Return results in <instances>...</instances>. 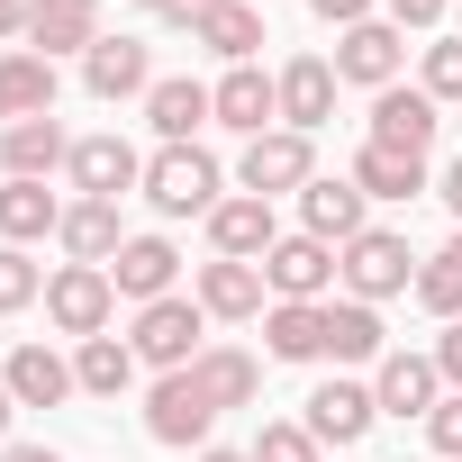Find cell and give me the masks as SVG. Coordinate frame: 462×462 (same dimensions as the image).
Segmentation results:
<instances>
[{"label":"cell","mask_w":462,"mask_h":462,"mask_svg":"<svg viewBox=\"0 0 462 462\" xmlns=\"http://www.w3.org/2000/svg\"><path fill=\"white\" fill-rule=\"evenodd\" d=\"M236 181H245L254 199H282V190H309V181H318V145H309L300 127H273V136H254V145L236 154Z\"/></svg>","instance_id":"cell-5"},{"label":"cell","mask_w":462,"mask_h":462,"mask_svg":"<svg viewBox=\"0 0 462 462\" xmlns=\"http://www.w3.org/2000/svg\"><path fill=\"white\" fill-rule=\"evenodd\" d=\"M0 381H10V399H19V408H64V399L82 390V381H73V363H64L55 345H19Z\"/></svg>","instance_id":"cell-22"},{"label":"cell","mask_w":462,"mask_h":462,"mask_svg":"<svg viewBox=\"0 0 462 462\" xmlns=\"http://www.w3.org/2000/svg\"><path fill=\"white\" fill-rule=\"evenodd\" d=\"M199 336H208V309H199V300H181V291H172V300H154V309H136V327H127L136 363H154V372H190V363L208 354Z\"/></svg>","instance_id":"cell-2"},{"label":"cell","mask_w":462,"mask_h":462,"mask_svg":"<svg viewBox=\"0 0 462 462\" xmlns=\"http://www.w3.org/2000/svg\"><path fill=\"white\" fill-rule=\"evenodd\" d=\"M263 282H273V300H327L336 282H345V263H336V245L327 236H282L273 254H263Z\"/></svg>","instance_id":"cell-7"},{"label":"cell","mask_w":462,"mask_h":462,"mask_svg":"<svg viewBox=\"0 0 462 462\" xmlns=\"http://www.w3.org/2000/svg\"><path fill=\"white\" fill-rule=\"evenodd\" d=\"M354 181H363V199H417V190H435L426 181V154H399V145H372V136L354 154Z\"/></svg>","instance_id":"cell-28"},{"label":"cell","mask_w":462,"mask_h":462,"mask_svg":"<svg viewBox=\"0 0 462 462\" xmlns=\"http://www.w3.org/2000/svg\"><path fill=\"white\" fill-rule=\"evenodd\" d=\"M208 426H217L208 390H199L190 372H163V381H154V399H145V435H154V444H199Z\"/></svg>","instance_id":"cell-11"},{"label":"cell","mask_w":462,"mask_h":462,"mask_svg":"<svg viewBox=\"0 0 462 462\" xmlns=\"http://www.w3.org/2000/svg\"><path fill=\"white\" fill-rule=\"evenodd\" d=\"M399 64H408V37H399L390 19H363V28H345V37H336V82L390 91V82H399Z\"/></svg>","instance_id":"cell-9"},{"label":"cell","mask_w":462,"mask_h":462,"mask_svg":"<svg viewBox=\"0 0 462 462\" xmlns=\"http://www.w3.org/2000/svg\"><path fill=\"white\" fill-rule=\"evenodd\" d=\"M426 136H435V100L426 91H381L372 100V145H399V154H426Z\"/></svg>","instance_id":"cell-27"},{"label":"cell","mask_w":462,"mask_h":462,"mask_svg":"<svg viewBox=\"0 0 462 462\" xmlns=\"http://www.w3.org/2000/svg\"><path fill=\"white\" fill-rule=\"evenodd\" d=\"M453 28H462V0H453Z\"/></svg>","instance_id":"cell-49"},{"label":"cell","mask_w":462,"mask_h":462,"mask_svg":"<svg viewBox=\"0 0 462 462\" xmlns=\"http://www.w3.org/2000/svg\"><path fill=\"white\" fill-rule=\"evenodd\" d=\"M55 163H73V136L55 118H28V127H0V172L10 181H46Z\"/></svg>","instance_id":"cell-24"},{"label":"cell","mask_w":462,"mask_h":462,"mask_svg":"<svg viewBox=\"0 0 462 462\" xmlns=\"http://www.w3.org/2000/svg\"><path fill=\"white\" fill-rule=\"evenodd\" d=\"M82 82H91V100H145L154 91V55L136 37H100L82 55Z\"/></svg>","instance_id":"cell-16"},{"label":"cell","mask_w":462,"mask_h":462,"mask_svg":"<svg viewBox=\"0 0 462 462\" xmlns=\"http://www.w3.org/2000/svg\"><path fill=\"white\" fill-rule=\"evenodd\" d=\"M64 226V199L46 181H0V245H37Z\"/></svg>","instance_id":"cell-26"},{"label":"cell","mask_w":462,"mask_h":462,"mask_svg":"<svg viewBox=\"0 0 462 462\" xmlns=\"http://www.w3.org/2000/svg\"><path fill=\"white\" fill-rule=\"evenodd\" d=\"M190 381L208 390V408H254V390H263V363H254V354H236V345H208V354L190 363Z\"/></svg>","instance_id":"cell-29"},{"label":"cell","mask_w":462,"mask_h":462,"mask_svg":"<svg viewBox=\"0 0 462 462\" xmlns=\"http://www.w3.org/2000/svg\"><path fill=\"white\" fill-rule=\"evenodd\" d=\"M254 462H318V435L309 426H263L254 435Z\"/></svg>","instance_id":"cell-36"},{"label":"cell","mask_w":462,"mask_h":462,"mask_svg":"<svg viewBox=\"0 0 462 462\" xmlns=\"http://www.w3.org/2000/svg\"><path fill=\"white\" fill-rule=\"evenodd\" d=\"M372 399H381V417H435V399H444V372H435V354H381V372H372Z\"/></svg>","instance_id":"cell-13"},{"label":"cell","mask_w":462,"mask_h":462,"mask_svg":"<svg viewBox=\"0 0 462 462\" xmlns=\"http://www.w3.org/2000/svg\"><path fill=\"white\" fill-rule=\"evenodd\" d=\"M435 263H453V273H462V226H453V245H444V254H435Z\"/></svg>","instance_id":"cell-46"},{"label":"cell","mask_w":462,"mask_h":462,"mask_svg":"<svg viewBox=\"0 0 462 462\" xmlns=\"http://www.w3.org/2000/svg\"><path fill=\"white\" fill-rule=\"evenodd\" d=\"M28 46H37L46 64H55V55H91V46H100V0H37Z\"/></svg>","instance_id":"cell-20"},{"label":"cell","mask_w":462,"mask_h":462,"mask_svg":"<svg viewBox=\"0 0 462 462\" xmlns=\"http://www.w3.org/2000/svg\"><path fill=\"white\" fill-rule=\"evenodd\" d=\"M10 417H19V399H10V381H0V444H10Z\"/></svg>","instance_id":"cell-45"},{"label":"cell","mask_w":462,"mask_h":462,"mask_svg":"<svg viewBox=\"0 0 462 462\" xmlns=\"http://www.w3.org/2000/svg\"><path fill=\"white\" fill-rule=\"evenodd\" d=\"M300 226H309V236H327V245L345 254L363 226H372V217H363V181H354V172H345V181H327V172H318V181L300 190Z\"/></svg>","instance_id":"cell-15"},{"label":"cell","mask_w":462,"mask_h":462,"mask_svg":"<svg viewBox=\"0 0 462 462\" xmlns=\"http://www.w3.org/2000/svg\"><path fill=\"white\" fill-rule=\"evenodd\" d=\"M327 354H336V363H381V309L327 300Z\"/></svg>","instance_id":"cell-31"},{"label":"cell","mask_w":462,"mask_h":462,"mask_svg":"<svg viewBox=\"0 0 462 462\" xmlns=\"http://www.w3.org/2000/svg\"><path fill=\"white\" fill-rule=\"evenodd\" d=\"M435 372H444V390H462V318L435 336Z\"/></svg>","instance_id":"cell-39"},{"label":"cell","mask_w":462,"mask_h":462,"mask_svg":"<svg viewBox=\"0 0 462 462\" xmlns=\"http://www.w3.org/2000/svg\"><path fill=\"white\" fill-rule=\"evenodd\" d=\"M28 300H46V273L28 263V245H0V318H19Z\"/></svg>","instance_id":"cell-34"},{"label":"cell","mask_w":462,"mask_h":462,"mask_svg":"<svg viewBox=\"0 0 462 462\" xmlns=\"http://www.w3.org/2000/svg\"><path fill=\"white\" fill-rule=\"evenodd\" d=\"M28 19H37V0H0V37H28Z\"/></svg>","instance_id":"cell-42"},{"label":"cell","mask_w":462,"mask_h":462,"mask_svg":"<svg viewBox=\"0 0 462 462\" xmlns=\"http://www.w3.org/2000/svg\"><path fill=\"white\" fill-rule=\"evenodd\" d=\"M73 381H82L91 399H118V390L136 381V345H127V336H91V345H73Z\"/></svg>","instance_id":"cell-30"},{"label":"cell","mask_w":462,"mask_h":462,"mask_svg":"<svg viewBox=\"0 0 462 462\" xmlns=\"http://www.w3.org/2000/svg\"><path fill=\"white\" fill-rule=\"evenodd\" d=\"M208 100H217V127H236L245 145L282 127V73H263V64H226V82H208Z\"/></svg>","instance_id":"cell-6"},{"label":"cell","mask_w":462,"mask_h":462,"mask_svg":"<svg viewBox=\"0 0 462 462\" xmlns=\"http://www.w3.org/2000/svg\"><path fill=\"white\" fill-rule=\"evenodd\" d=\"M309 10H318V19L345 37V28H363V19H372V0H309Z\"/></svg>","instance_id":"cell-40"},{"label":"cell","mask_w":462,"mask_h":462,"mask_svg":"<svg viewBox=\"0 0 462 462\" xmlns=\"http://www.w3.org/2000/svg\"><path fill=\"white\" fill-rule=\"evenodd\" d=\"M0 462H64L55 444H0Z\"/></svg>","instance_id":"cell-43"},{"label":"cell","mask_w":462,"mask_h":462,"mask_svg":"<svg viewBox=\"0 0 462 462\" xmlns=\"http://www.w3.org/2000/svg\"><path fill=\"white\" fill-rule=\"evenodd\" d=\"M28 118H55V64L37 46H10L0 55V127H28Z\"/></svg>","instance_id":"cell-14"},{"label":"cell","mask_w":462,"mask_h":462,"mask_svg":"<svg viewBox=\"0 0 462 462\" xmlns=\"http://www.w3.org/2000/svg\"><path fill=\"white\" fill-rule=\"evenodd\" d=\"M408 300L453 327V318H462V273H453V263H417V291H408Z\"/></svg>","instance_id":"cell-35"},{"label":"cell","mask_w":462,"mask_h":462,"mask_svg":"<svg viewBox=\"0 0 462 462\" xmlns=\"http://www.w3.org/2000/svg\"><path fill=\"white\" fill-rule=\"evenodd\" d=\"M217 10H226V0H172V10H163V19H172V28H190V37H199V28H208V19H217Z\"/></svg>","instance_id":"cell-41"},{"label":"cell","mask_w":462,"mask_h":462,"mask_svg":"<svg viewBox=\"0 0 462 462\" xmlns=\"http://www.w3.org/2000/svg\"><path fill=\"white\" fill-rule=\"evenodd\" d=\"M318 444H363L372 426H381V399L363 390V381H318L309 390V417H300Z\"/></svg>","instance_id":"cell-12"},{"label":"cell","mask_w":462,"mask_h":462,"mask_svg":"<svg viewBox=\"0 0 462 462\" xmlns=\"http://www.w3.org/2000/svg\"><path fill=\"white\" fill-rule=\"evenodd\" d=\"M199 462H254V453H217V444H208V453H199Z\"/></svg>","instance_id":"cell-47"},{"label":"cell","mask_w":462,"mask_h":462,"mask_svg":"<svg viewBox=\"0 0 462 462\" xmlns=\"http://www.w3.org/2000/svg\"><path fill=\"white\" fill-rule=\"evenodd\" d=\"M46 318H55L73 345L109 336V318H118V282H109V263H64V273H46Z\"/></svg>","instance_id":"cell-4"},{"label":"cell","mask_w":462,"mask_h":462,"mask_svg":"<svg viewBox=\"0 0 462 462\" xmlns=\"http://www.w3.org/2000/svg\"><path fill=\"white\" fill-rule=\"evenodd\" d=\"M327 118H336V64H327V55H300V64H282V127L318 136Z\"/></svg>","instance_id":"cell-18"},{"label":"cell","mask_w":462,"mask_h":462,"mask_svg":"<svg viewBox=\"0 0 462 462\" xmlns=\"http://www.w3.org/2000/svg\"><path fill=\"white\" fill-rule=\"evenodd\" d=\"M263 345H273V363H318L327 354V300H273Z\"/></svg>","instance_id":"cell-23"},{"label":"cell","mask_w":462,"mask_h":462,"mask_svg":"<svg viewBox=\"0 0 462 462\" xmlns=\"http://www.w3.org/2000/svg\"><path fill=\"white\" fill-rule=\"evenodd\" d=\"M145 199H154L163 217H208V208L226 199V172H217V154H199V145H163V154L145 163Z\"/></svg>","instance_id":"cell-1"},{"label":"cell","mask_w":462,"mask_h":462,"mask_svg":"<svg viewBox=\"0 0 462 462\" xmlns=\"http://www.w3.org/2000/svg\"><path fill=\"white\" fill-rule=\"evenodd\" d=\"M136 10H172V0H136Z\"/></svg>","instance_id":"cell-48"},{"label":"cell","mask_w":462,"mask_h":462,"mask_svg":"<svg viewBox=\"0 0 462 462\" xmlns=\"http://www.w3.org/2000/svg\"><path fill=\"white\" fill-rule=\"evenodd\" d=\"M109 282H118V300L154 309V300H172V282H181V254H172L163 236H127V245H118V263H109Z\"/></svg>","instance_id":"cell-17"},{"label":"cell","mask_w":462,"mask_h":462,"mask_svg":"<svg viewBox=\"0 0 462 462\" xmlns=\"http://www.w3.org/2000/svg\"><path fill=\"white\" fill-rule=\"evenodd\" d=\"M417 91H426L435 109H444V100L462 109V37H435V46H426V73H417Z\"/></svg>","instance_id":"cell-33"},{"label":"cell","mask_w":462,"mask_h":462,"mask_svg":"<svg viewBox=\"0 0 462 462\" xmlns=\"http://www.w3.org/2000/svg\"><path fill=\"white\" fill-rule=\"evenodd\" d=\"M426 444H435L444 462H462V390H444V399H435V417H426Z\"/></svg>","instance_id":"cell-37"},{"label":"cell","mask_w":462,"mask_h":462,"mask_svg":"<svg viewBox=\"0 0 462 462\" xmlns=\"http://www.w3.org/2000/svg\"><path fill=\"white\" fill-rule=\"evenodd\" d=\"M208 245H217L226 263H263V254L282 245V217H273V199H254V190H226V199L208 208Z\"/></svg>","instance_id":"cell-8"},{"label":"cell","mask_w":462,"mask_h":462,"mask_svg":"<svg viewBox=\"0 0 462 462\" xmlns=\"http://www.w3.org/2000/svg\"><path fill=\"white\" fill-rule=\"evenodd\" d=\"M381 10H390V28H399V37H408V28L426 37V28H444V19H453V0H381Z\"/></svg>","instance_id":"cell-38"},{"label":"cell","mask_w":462,"mask_h":462,"mask_svg":"<svg viewBox=\"0 0 462 462\" xmlns=\"http://www.w3.org/2000/svg\"><path fill=\"white\" fill-rule=\"evenodd\" d=\"M263 291H273V282H263V263H226V254H208L190 300H199L208 318H263Z\"/></svg>","instance_id":"cell-21"},{"label":"cell","mask_w":462,"mask_h":462,"mask_svg":"<svg viewBox=\"0 0 462 462\" xmlns=\"http://www.w3.org/2000/svg\"><path fill=\"white\" fill-rule=\"evenodd\" d=\"M208 118H217V100H208V82H190V73H172V82L145 91V127H154L163 145H190Z\"/></svg>","instance_id":"cell-19"},{"label":"cell","mask_w":462,"mask_h":462,"mask_svg":"<svg viewBox=\"0 0 462 462\" xmlns=\"http://www.w3.org/2000/svg\"><path fill=\"white\" fill-rule=\"evenodd\" d=\"M55 236H64V254H73V263H118V245H127V226H118V199H73Z\"/></svg>","instance_id":"cell-25"},{"label":"cell","mask_w":462,"mask_h":462,"mask_svg":"<svg viewBox=\"0 0 462 462\" xmlns=\"http://www.w3.org/2000/svg\"><path fill=\"white\" fill-rule=\"evenodd\" d=\"M435 190H444V208L462 217V163H444V181H435Z\"/></svg>","instance_id":"cell-44"},{"label":"cell","mask_w":462,"mask_h":462,"mask_svg":"<svg viewBox=\"0 0 462 462\" xmlns=\"http://www.w3.org/2000/svg\"><path fill=\"white\" fill-rule=\"evenodd\" d=\"M73 190L82 199H127V190H145V163H136V145L127 136H73Z\"/></svg>","instance_id":"cell-10"},{"label":"cell","mask_w":462,"mask_h":462,"mask_svg":"<svg viewBox=\"0 0 462 462\" xmlns=\"http://www.w3.org/2000/svg\"><path fill=\"white\" fill-rule=\"evenodd\" d=\"M336 263H345V300H363V309L417 291V254H408V236H390V226H363Z\"/></svg>","instance_id":"cell-3"},{"label":"cell","mask_w":462,"mask_h":462,"mask_svg":"<svg viewBox=\"0 0 462 462\" xmlns=\"http://www.w3.org/2000/svg\"><path fill=\"white\" fill-rule=\"evenodd\" d=\"M199 46L226 55V64H254V46H263V10H254V0H226V10L199 28Z\"/></svg>","instance_id":"cell-32"}]
</instances>
